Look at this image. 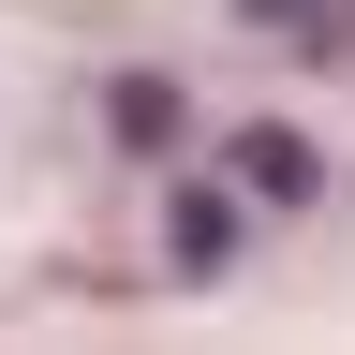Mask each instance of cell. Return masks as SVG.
<instances>
[{"label":"cell","mask_w":355,"mask_h":355,"mask_svg":"<svg viewBox=\"0 0 355 355\" xmlns=\"http://www.w3.org/2000/svg\"><path fill=\"white\" fill-rule=\"evenodd\" d=\"M237 163H252V193H311V148H282V133H252Z\"/></svg>","instance_id":"1"}]
</instances>
